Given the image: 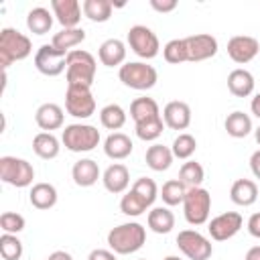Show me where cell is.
<instances>
[{
	"mask_svg": "<svg viewBox=\"0 0 260 260\" xmlns=\"http://www.w3.org/2000/svg\"><path fill=\"white\" fill-rule=\"evenodd\" d=\"M146 242V228L138 221H126L108 232V246L114 254H134Z\"/></svg>",
	"mask_w": 260,
	"mask_h": 260,
	"instance_id": "obj_1",
	"label": "cell"
},
{
	"mask_svg": "<svg viewBox=\"0 0 260 260\" xmlns=\"http://www.w3.org/2000/svg\"><path fill=\"white\" fill-rule=\"evenodd\" d=\"M32 53V43L26 35L16 28H2L0 30V65L6 71L14 61H22Z\"/></svg>",
	"mask_w": 260,
	"mask_h": 260,
	"instance_id": "obj_2",
	"label": "cell"
},
{
	"mask_svg": "<svg viewBox=\"0 0 260 260\" xmlns=\"http://www.w3.org/2000/svg\"><path fill=\"white\" fill-rule=\"evenodd\" d=\"M95 57L89 51L83 49H73L67 53V85H85L91 87L95 79Z\"/></svg>",
	"mask_w": 260,
	"mask_h": 260,
	"instance_id": "obj_3",
	"label": "cell"
},
{
	"mask_svg": "<svg viewBox=\"0 0 260 260\" xmlns=\"http://www.w3.org/2000/svg\"><path fill=\"white\" fill-rule=\"evenodd\" d=\"M100 130L91 124H69L61 134V142L71 152H89L100 144Z\"/></svg>",
	"mask_w": 260,
	"mask_h": 260,
	"instance_id": "obj_4",
	"label": "cell"
},
{
	"mask_svg": "<svg viewBox=\"0 0 260 260\" xmlns=\"http://www.w3.org/2000/svg\"><path fill=\"white\" fill-rule=\"evenodd\" d=\"M118 77L120 81L130 87V89H138V91H146L150 87L156 85L158 81V73L152 65L144 63V61H130V63H124L118 71Z\"/></svg>",
	"mask_w": 260,
	"mask_h": 260,
	"instance_id": "obj_5",
	"label": "cell"
},
{
	"mask_svg": "<svg viewBox=\"0 0 260 260\" xmlns=\"http://www.w3.org/2000/svg\"><path fill=\"white\" fill-rule=\"evenodd\" d=\"M183 213L187 223L191 225H203L209 219L211 213V195L203 187L187 189L185 201H183Z\"/></svg>",
	"mask_w": 260,
	"mask_h": 260,
	"instance_id": "obj_6",
	"label": "cell"
},
{
	"mask_svg": "<svg viewBox=\"0 0 260 260\" xmlns=\"http://www.w3.org/2000/svg\"><path fill=\"white\" fill-rule=\"evenodd\" d=\"M0 179L12 187H28L35 179V169L28 160L16 156H0Z\"/></svg>",
	"mask_w": 260,
	"mask_h": 260,
	"instance_id": "obj_7",
	"label": "cell"
},
{
	"mask_svg": "<svg viewBox=\"0 0 260 260\" xmlns=\"http://www.w3.org/2000/svg\"><path fill=\"white\" fill-rule=\"evenodd\" d=\"M65 110L77 120H85L95 112V100L91 87L85 85H67L65 91Z\"/></svg>",
	"mask_w": 260,
	"mask_h": 260,
	"instance_id": "obj_8",
	"label": "cell"
},
{
	"mask_svg": "<svg viewBox=\"0 0 260 260\" xmlns=\"http://www.w3.org/2000/svg\"><path fill=\"white\" fill-rule=\"evenodd\" d=\"M128 47L140 57V59H154L160 51V43L158 37L152 32V28L144 26V24H134L128 30Z\"/></svg>",
	"mask_w": 260,
	"mask_h": 260,
	"instance_id": "obj_9",
	"label": "cell"
},
{
	"mask_svg": "<svg viewBox=\"0 0 260 260\" xmlns=\"http://www.w3.org/2000/svg\"><path fill=\"white\" fill-rule=\"evenodd\" d=\"M177 246H179V250L189 260H207L213 254L211 242L203 234H199L197 230H183V232H179Z\"/></svg>",
	"mask_w": 260,
	"mask_h": 260,
	"instance_id": "obj_10",
	"label": "cell"
},
{
	"mask_svg": "<svg viewBox=\"0 0 260 260\" xmlns=\"http://www.w3.org/2000/svg\"><path fill=\"white\" fill-rule=\"evenodd\" d=\"M35 67L47 77H57L67 69V53L53 45H41L35 53Z\"/></svg>",
	"mask_w": 260,
	"mask_h": 260,
	"instance_id": "obj_11",
	"label": "cell"
},
{
	"mask_svg": "<svg viewBox=\"0 0 260 260\" xmlns=\"http://www.w3.org/2000/svg\"><path fill=\"white\" fill-rule=\"evenodd\" d=\"M242 223H244V219H242V215H240L238 211H225V213L215 215V217L209 221L207 232H209L211 240H215V242H225V240L234 238V236L242 230Z\"/></svg>",
	"mask_w": 260,
	"mask_h": 260,
	"instance_id": "obj_12",
	"label": "cell"
},
{
	"mask_svg": "<svg viewBox=\"0 0 260 260\" xmlns=\"http://www.w3.org/2000/svg\"><path fill=\"white\" fill-rule=\"evenodd\" d=\"M185 45H187V61H193V63L215 57V53L219 49L217 39L213 35H207V32L185 37Z\"/></svg>",
	"mask_w": 260,
	"mask_h": 260,
	"instance_id": "obj_13",
	"label": "cell"
},
{
	"mask_svg": "<svg viewBox=\"0 0 260 260\" xmlns=\"http://www.w3.org/2000/svg\"><path fill=\"white\" fill-rule=\"evenodd\" d=\"M260 53V43L254 37L248 35H236L228 41V55L234 63L246 65Z\"/></svg>",
	"mask_w": 260,
	"mask_h": 260,
	"instance_id": "obj_14",
	"label": "cell"
},
{
	"mask_svg": "<svg viewBox=\"0 0 260 260\" xmlns=\"http://www.w3.org/2000/svg\"><path fill=\"white\" fill-rule=\"evenodd\" d=\"M51 12L63 28H77L83 10L77 0H51Z\"/></svg>",
	"mask_w": 260,
	"mask_h": 260,
	"instance_id": "obj_15",
	"label": "cell"
},
{
	"mask_svg": "<svg viewBox=\"0 0 260 260\" xmlns=\"http://www.w3.org/2000/svg\"><path fill=\"white\" fill-rule=\"evenodd\" d=\"M162 120L165 126H169L171 130H187L191 124V108L185 102L173 100L162 108Z\"/></svg>",
	"mask_w": 260,
	"mask_h": 260,
	"instance_id": "obj_16",
	"label": "cell"
},
{
	"mask_svg": "<svg viewBox=\"0 0 260 260\" xmlns=\"http://www.w3.org/2000/svg\"><path fill=\"white\" fill-rule=\"evenodd\" d=\"M102 183L106 187V191H110L112 195H120L128 189L130 185V173L128 167L122 162H114L110 165L104 173H102Z\"/></svg>",
	"mask_w": 260,
	"mask_h": 260,
	"instance_id": "obj_17",
	"label": "cell"
},
{
	"mask_svg": "<svg viewBox=\"0 0 260 260\" xmlns=\"http://www.w3.org/2000/svg\"><path fill=\"white\" fill-rule=\"evenodd\" d=\"M63 120H65V114H63V108L53 104V102H47V104H41L35 112V122L41 130L45 132H51V130H59L63 126Z\"/></svg>",
	"mask_w": 260,
	"mask_h": 260,
	"instance_id": "obj_18",
	"label": "cell"
},
{
	"mask_svg": "<svg viewBox=\"0 0 260 260\" xmlns=\"http://www.w3.org/2000/svg\"><path fill=\"white\" fill-rule=\"evenodd\" d=\"M98 57L106 67H122L126 61V43L120 39H108L100 45Z\"/></svg>",
	"mask_w": 260,
	"mask_h": 260,
	"instance_id": "obj_19",
	"label": "cell"
},
{
	"mask_svg": "<svg viewBox=\"0 0 260 260\" xmlns=\"http://www.w3.org/2000/svg\"><path fill=\"white\" fill-rule=\"evenodd\" d=\"M132 148H134L132 140L124 132H112L104 140V152L112 160H124V158H128L132 154Z\"/></svg>",
	"mask_w": 260,
	"mask_h": 260,
	"instance_id": "obj_20",
	"label": "cell"
},
{
	"mask_svg": "<svg viewBox=\"0 0 260 260\" xmlns=\"http://www.w3.org/2000/svg\"><path fill=\"white\" fill-rule=\"evenodd\" d=\"M71 177H73V183L77 187H91L98 183L102 173H100V167L93 158H79L71 169Z\"/></svg>",
	"mask_w": 260,
	"mask_h": 260,
	"instance_id": "obj_21",
	"label": "cell"
},
{
	"mask_svg": "<svg viewBox=\"0 0 260 260\" xmlns=\"http://www.w3.org/2000/svg\"><path fill=\"white\" fill-rule=\"evenodd\" d=\"M254 85H256L254 75L248 69L238 67V69L230 71V75H228V89L236 98H248V95H252Z\"/></svg>",
	"mask_w": 260,
	"mask_h": 260,
	"instance_id": "obj_22",
	"label": "cell"
},
{
	"mask_svg": "<svg viewBox=\"0 0 260 260\" xmlns=\"http://www.w3.org/2000/svg\"><path fill=\"white\" fill-rule=\"evenodd\" d=\"M230 199L240 207H250L258 199V185L252 179H238L232 183Z\"/></svg>",
	"mask_w": 260,
	"mask_h": 260,
	"instance_id": "obj_23",
	"label": "cell"
},
{
	"mask_svg": "<svg viewBox=\"0 0 260 260\" xmlns=\"http://www.w3.org/2000/svg\"><path fill=\"white\" fill-rule=\"evenodd\" d=\"M130 116H132L134 124H142V122H150V120L162 118L158 104L152 98H146V95L144 98H136L130 104Z\"/></svg>",
	"mask_w": 260,
	"mask_h": 260,
	"instance_id": "obj_24",
	"label": "cell"
},
{
	"mask_svg": "<svg viewBox=\"0 0 260 260\" xmlns=\"http://www.w3.org/2000/svg\"><path fill=\"white\" fill-rule=\"evenodd\" d=\"M53 12L45 6H35L26 14V28L32 35H47L53 26Z\"/></svg>",
	"mask_w": 260,
	"mask_h": 260,
	"instance_id": "obj_25",
	"label": "cell"
},
{
	"mask_svg": "<svg viewBox=\"0 0 260 260\" xmlns=\"http://www.w3.org/2000/svg\"><path fill=\"white\" fill-rule=\"evenodd\" d=\"M173 150L165 144H152L146 148V154H144V160H146V167L156 171V173H162L167 171L171 165H173Z\"/></svg>",
	"mask_w": 260,
	"mask_h": 260,
	"instance_id": "obj_26",
	"label": "cell"
},
{
	"mask_svg": "<svg viewBox=\"0 0 260 260\" xmlns=\"http://www.w3.org/2000/svg\"><path fill=\"white\" fill-rule=\"evenodd\" d=\"M30 205L37 209H51L57 203V189L51 183H35L28 193Z\"/></svg>",
	"mask_w": 260,
	"mask_h": 260,
	"instance_id": "obj_27",
	"label": "cell"
},
{
	"mask_svg": "<svg viewBox=\"0 0 260 260\" xmlns=\"http://www.w3.org/2000/svg\"><path fill=\"white\" fill-rule=\"evenodd\" d=\"M223 128L232 138H246L254 130L252 128V118L242 110H236V112L228 114V118L223 122Z\"/></svg>",
	"mask_w": 260,
	"mask_h": 260,
	"instance_id": "obj_28",
	"label": "cell"
},
{
	"mask_svg": "<svg viewBox=\"0 0 260 260\" xmlns=\"http://www.w3.org/2000/svg\"><path fill=\"white\" fill-rule=\"evenodd\" d=\"M32 150H35L37 156H41L45 160H51L59 154L61 144H59V138L53 132H39L32 138Z\"/></svg>",
	"mask_w": 260,
	"mask_h": 260,
	"instance_id": "obj_29",
	"label": "cell"
},
{
	"mask_svg": "<svg viewBox=\"0 0 260 260\" xmlns=\"http://www.w3.org/2000/svg\"><path fill=\"white\" fill-rule=\"evenodd\" d=\"M146 223L154 234H169L175 228V215L169 207H152L146 215Z\"/></svg>",
	"mask_w": 260,
	"mask_h": 260,
	"instance_id": "obj_30",
	"label": "cell"
},
{
	"mask_svg": "<svg viewBox=\"0 0 260 260\" xmlns=\"http://www.w3.org/2000/svg\"><path fill=\"white\" fill-rule=\"evenodd\" d=\"M83 41H85V30L77 26V28H61L59 32H55L51 39V45L59 51L69 53V51H73V47L81 45Z\"/></svg>",
	"mask_w": 260,
	"mask_h": 260,
	"instance_id": "obj_31",
	"label": "cell"
},
{
	"mask_svg": "<svg viewBox=\"0 0 260 260\" xmlns=\"http://www.w3.org/2000/svg\"><path fill=\"white\" fill-rule=\"evenodd\" d=\"M81 10L91 22H108L112 16L114 4L110 0H83Z\"/></svg>",
	"mask_w": 260,
	"mask_h": 260,
	"instance_id": "obj_32",
	"label": "cell"
},
{
	"mask_svg": "<svg viewBox=\"0 0 260 260\" xmlns=\"http://www.w3.org/2000/svg\"><path fill=\"white\" fill-rule=\"evenodd\" d=\"M100 122L108 130H120L126 124V112L120 104H108L100 110Z\"/></svg>",
	"mask_w": 260,
	"mask_h": 260,
	"instance_id": "obj_33",
	"label": "cell"
},
{
	"mask_svg": "<svg viewBox=\"0 0 260 260\" xmlns=\"http://www.w3.org/2000/svg\"><path fill=\"white\" fill-rule=\"evenodd\" d=\"M185 195H187V187H185L179 179H169V181L162 185V189H160V197H162V203H165L167 207L183 205Z\"/></svg>",
	"mask_w": 260,
	"mask_h": 260,
	"instance_id": "obj_34",
	"label": "cell"
},
{
	"mask_svg": "<svg viewBox=\"0 0 260 260\" xmlns=\"http://www.w3.org/2000/svg\"><path fill=\"white\" fill-rule=\"evenodd\" d=\"M205 179V171L203 167L197 162V160H187L183 162L181 171H179V181L187 187V189H193V187H201Z\"/></svg>",
	"mask_w": 260,
	"mask_h": 260,
	"instance_id": "obj_35",
	"label": "cell"
},
{
	"mask_svg": "<svg viewBox=\"0 0 260 260\" xmlns=\"http://www.w3.org/2000/svg\"><path fill=\"white\" fill-rule=\"evenodd\" d=\"M171 150H173V156H175V158L189 160V158L195 154V150H197V140H195L193 134H189V132H181V134L173 140Z\"/></svg>",
	"mask_w": 260,
	"mask_h": 260,
	"instance_id": "obj_36",
	"label": "cell"
},
{
	"mask_svg": "<svg viewBox=\"0 0 260 260\" xmlns=\"http://www.w3.org/2000/svg\"><path fill=\"white\" fill-rule=\"evenodd\" d=\"M146 209H148L146 201H144L138 193H134L132 189H130L128 193H124L122 199H120V211H122L124 215H128V217H138V215H142Z\"/></svg>",
	"mask_w": 260,
	"mask_h": 260,
	"instance_id": "obj_37",
	"label": "cell"
},
{
	"mask_svg": "<svg viewBox=\"0 0 260 260\" xmlns=\"http://www.w3.org/2000/svg\"><path fill=\"white\" fill-rule=\"evenodd\" d=\"M162 57L171 65L185 63L187 61V45H185V39H171L162 47Z\"/></svg>",
	"mask_w": 260,
	"mask_h": 260,
	"instance_id": "obj_38",
	"label": "cell"
},
{
	"mask_svg": "<svg viewBox=\"0 0 260 260\" xmlns=\"http://www.w3.org/2000/svg\"><path fill=\"white\" fill-rule=\"evenodd\" d=\"M0 254L4 260H20L22 256V242L16 238V234H4L0 236Z\"/></svg>",
	"mask_w": 260,
	"mask_h": 260,
	"instance_id": "obj_39",
	"label": "cell"
},
{
	"mask_svg": "<svg viewBox=\"0 0 260 260\" xmlns=\"http://www.w3.org/2000/svg\"><path fill=\"white\" fill-rule=\"evenodd\" d=\"M130 189H132L134 193H138V195L146 201L148 207H152V203H154L156 197H158V187H156V183H154L152 179H148V177H140V179H136L134 185H132Z\"/></svg>",
	"mask_w": 260,
	"mask_h": 260,
	"instance_id": "obj_40",
	"label": "cell"
},
{
	"mask_svg": "<svg viewBox=\"0 0 260 260\" xmlns=\"http://www.w3.org/2000/svg\"><path fill=\"white\" fill-rule=\"evenodd\" d=\"M165 130V120L162 118H156V120H150V122H142V124H136V136L144 142H152L156 140Z\"/></svg>",
	"mask_w": 260,
	"mask_h": 260,
	"instance_id": "obj_41",
	"label": "cell"
},
{
	"mask_svg": "<svg viewBox=\"0 0 260 260\" xmlns=\"http://www.w3.org/2000/svg\"><path fill=\"white\" fill-rule=\"evenodd\" d=\"M24 217L16 211H4L0 215V228L4 234H20L24 230Z\"/></svg>",
	"mask_w": 260,
	"mask_h": 260,
	"instance_id": "obj_42",
	"label": "cell"
},
{
	"mask_svg": "<svg viewBox=\"0 0 260 260\" xmlns=\"http://www.w3.org/2000/svg\"><path fill=\"white\" fill-rule=\"evenodd\" d=\"M177 6H179L177 0H150V8L156 10V12H162V14L173 12Z\"/></svg>",
	"mask_w": 260,
	"mask_h": 260,
	"instance_id": "obj_43",
	"label": "cell"
},
{
	"mask_svg": "<svg viewBox=\"0 0 260 260\" xmlns=\"http://www.w3.org/2000/svg\"><path fill=\"white\" fill-rule=\"evenodd\" d=\"M87 260H116V254L112 250H106V248H95L89 252Z\"/></svg>",
	"mask_w": 260,
	"mask_h": 260,
	"instance_id": "obj_44",
	"label": "cell"
},
{
	"mask_svg": "<svg viewBox=\"0 0 260 260\" xmlns=\"http://www.w3.org/2000/svg\"><path fill=\"white\" fill-rule=\"evenodd\" d=\"M248 232L254 238H260V213H252L248 219Z\"/></svg>",
	"mask_w": 260,
	"mask_h": 260,
	"instance_id": "obj_45",
	"label": "cell"
},
{
	"mask_svg": "<svg viewBox=\"0 0 260 260\" xmlns=\"http://www.w3.org/2000/svg\"><path fill=\"white\" fill-rule=\"evenodd\" d=\"M250 171H252V175L256 179H260V148L254 150L252 156H250Z\"/></svg>",
	"mask_w": 260,
	"mask_h": 260,
	"instance_id": "obj_46",
	"label": "cell"
},
{
	"mask_svg": "<svg viewBox=\"0 0 260 260\" xmlns=\"http://www.w3.org/2000/svg\"><path fill=\"white\" fill-rule=\"evenodd\" d=\"M47 260H73V256L69 252H65V250H55L53 254H49Z\"/></svg>",
	"mask_w": 260,
	"mask_h": 260,
	"instance_id": "obj_47",
	"label": "cell"
},
{
	"mask_svg": "<svg viewBox=\"0 0 260 260\" xmlns=\"http://www.w3.org/2000/svg\"><path fill=\"white\" fill-rule=\"evenodd\" d=\"M250 110H252V114H254V116L260 120V91H258V93L252 98V102H250Z\"/></svg>",
	"mask_w": 260,
	"mask_h": 260,
	"instance_id": "obj_48",
	"label": "cell"
},
{
	"mask_svg": "<svg viewBox=\"0 0 260 260\" xmlns=\"http://www.w3.org/2000/svg\"><path fill=\"white\" fill-rule=\"evenodd\" d=\"M244 260H260V246H252V248L246 252Z\"/></svg>",
	"mask_w": 260,
	"mask_h": 260,
	"instance_id": "obj_49",
	"label": "cell"
},
{
	"mask_svg": "<svg viewBox=\"0 0 260 260\" xmlns=\"http://www.w3.org/2000/svg\"><path fill=\"white\" fill-rule=\"evenodd\" d=\"M254 138H256V142L260 144V126H258V128L254 130Z\"/></svg>",
	"mask_w": 260,
	"mask_h": 260,
	"instance_id": "obj_50",
	"label": "cell"
},
{
	"mask_svg": "<svg viewBox=\"0 0 260 260\" xmlns=\"http://www.w3.org/2000/svg\"><path fill=\"white\" fill-rule=\"evenodd\" d=\"M162 260H183V258H179V256H167V258H162Z\"/></svg>",
	"mask_w": 260,
	"mask_h": 260,
	"instance_id": "obj_51",
	"label": "cell"
},
{
	"mask_svg": "<svg viewBox=\"0 0 260 260\" xmlns=\"http://www.w3.org/2000/svg\"><path fill=\"white\" fill-rule=\"evenodd\" d=\"M140 260H144V258H140Z\"/></svg>",
	"mask_w": 260,
	"mask_h": 260,
	"instance_id": "obj_52",
	"label": "cell"
}]
</instances>
